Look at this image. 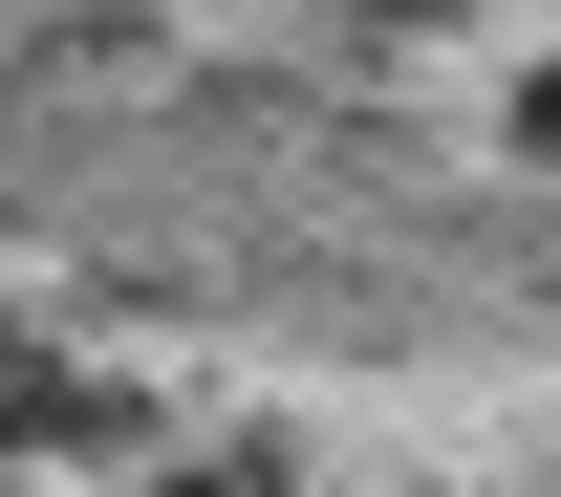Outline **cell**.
Segmentation results:
<instances>
[{"instance_id": "obj_1", "label": "cell", "mask_w": 561, "mask_h": 497, "mask_svg": "<svg viewBox=\"0 0 561 497\" xmlns=\"http://www.w3.org/2000/svg\"><path fill=\"white\" fill-rule=\"evenodd\" d=\"M540 131H561V87H540Z\"/></svg>"}]
</instances>
